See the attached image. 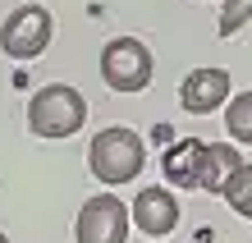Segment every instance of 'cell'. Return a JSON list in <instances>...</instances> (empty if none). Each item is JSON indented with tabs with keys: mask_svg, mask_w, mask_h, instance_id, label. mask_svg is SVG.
<instances>
[{
	"mask_svg": "<svg viewBox=\"0 0 252 243\" xmlns=\"http://www.w3.org/2000/svg\"><path fill=\"white\" fill-rule=\"evenodd\" d=\"M142 165H147V147H142L138 133L124 129V124L101 129L96 138H92V147H87V170H92L101 184H110V188L138 179Z\"/></svg>",
	"mask_w": 252,
	"mask_h": 243,
	"instance_id": "cell-1",
	"label": "cell"
},
{
	"mask_svg": "<svg viewBox=\"0 0 252 243\" xmlns=\"http://www.w3.org/2000/svg\"><path fill=\"white\" fill-rule=\"evenodd\" d=\"M87 124V101L78 87L69 83H51V87H37L32 101H28V129L37 138H73Z\"/></svg>",
	"mask_w": 252,
	"mask_h": 243,
	"instance_id": "cell-2",
	"label": "cell"
},
{
	"mask_svg": "<svg viewBox=\"0 0 252 243\" xmlns=\"http://www.w3.org/2000/svg\"><path fill=\"white\" fill-rule=\"evenodd\" d=\"M152 73H156V60L138 37H110L106 41V51H101V83L110 92H124V97L142 92V87H152Z\"/></svg>",
	"mask_w": 252,
	"mask_h": 243,
	"instance_id": "cell-3",
	"label": "cell"
},
{
	"mask_svg": "<svg viewBox=\"0 0 252 243\" xmlns=\"http://www.w3.org/2000/svg\"><path fill=\"white\" fill-rule=\"evenodd\" d=\"M55 37V19L46 5H19L0 23V51L9 60H37Z\"/></svg>",
	"mask_w": 252,
	"mask_h": 243,
	"instance_id": "cell-4",
	"label": "cell"
},
{
	"mask_svg": "<svg viewBox=\"0 0 252 243\" xmlns=\"http://www.w3.org/2000/svg\"><path fill=\"white\" fill-rule=\"evenodd\" d=\"M73 239L78 243H128V207L115 193H101L92 202H83Z\"/></svg>",
	"mask_w": 252,
	"mask_h": 243,
	"instance_id": "cell-5",
	"label": "cell"
},
{
	"mask_svg": "<svg viewBox=\"0 0 252 243\" xmlns=\"http://www.w3.org/2000/svg\"><path fill=\"white\" fill-rule=\"evenodd\" d=\"M128 220L138 225L147 239L160 243L174 225H179V202H174V193H170L165 184H147V188H138V197H133Z\"/></svg>",
	"mask_w": 252,
	"mask_h": 243,
	"instance_id": "cell-6",
	"label": "cell"
},
{
	"mask_svg": "<svg viewBox=\"0 0 252 243\" xmlns=\"http://www.w3.org/2000/svg\"><path fill=\"white\" fill-rule=\"evenodd\" d=\"M225 101H229V73H225V69L202 65V69L184 73V83H179V105H184L188 115H211V110H220Z\"/></svg>",
	"mask_w": 252,
	"mask_h": 243,
	"instance_id": "cell-7",
	"label": "cell"
},
{
	"mask_svg": "<svg viewBox=\"0 0 252 243\" xmlns=\"http://www.w3.org/2000/svg\"><path fill=\"white\" fill-rule=\"evenodd\" d=\"M202 156L206 142L197 138H174L160 151V174H165L170 188H202Z\"/></svg>",
	"mask_w": 252,
	"mask_h": 243,
	"instance_id": "cell-8",
	"label": "cell"
},
{
	"mask_svg": "<svg viewBox=\"0 0 252 243\" xmlns=\"http://www.w3.org/2000/svg\"><path fill=\"white\" fill-rule=\"evenodd\" d=\"M239 147L229 142H206V156H202V193H225V184L239 170Z\"/></svg>",
	"mask_w": 252,
	"mask_h": 243,
	"instance_id": "cell-9",
	"label": "cell"
},
{
	"mask_svg": "<svg viewBox=\"0 0 252 243\" xmlns=\"http://www.w3.org/2000/svg\"><path fill=\"white\" fill-rule=\"evenodd\" d=\"M225 129H229V138H239V142L252 147V92L229 97V105H225Z\"/></svg>",
	"mask_w": 252,
	"mask_h": 243,
	"instance_id": "cell-10",
	"label": "cell"
},
{
	"mask_svg": "<svg viewBox=\"0 0 252 243\" xmlns=\"http://www.w3.org/2000/svg\"><path fill=\"white\" fill-rule=\"evenodd\" d=\"M220 197H225V202L239 211V216H248V220H252V165H239Z\"/></svg>",
	"mask_w": 252,
	"mask_h": 243,
	"instance_id": "cell-11",
	"label": "cell"
},
{
	"mask_svg": "<svg viewBox=\"0 0 252 243\" xmlns=\"http://www.w3.org/2000/svg\"><path fill=\"white\" fill-rule=\"evenodd\" d=\"M248 19H252V0H225L220 5V37H239Z\"/></svg>",
	"mask_w": 252,
	"mask_h": 243,
	"instance_id": "cell-12",
	"label": "cell"
},
{
	"mask_svg": "<svg viewBox=\"0 0 252 243\" xmlns=\"http://www.w3.org/2000/svg\"><path fill=\"white\" fill-rule=\"evenodd\" d=\"M0 243H9V239H5V234H0Z\"/></svg>",
	"mask_w": 252,
	"mask_h": 243,
	"instance_id": "cell-13",
	"label": "cell"
}]
</instances>
